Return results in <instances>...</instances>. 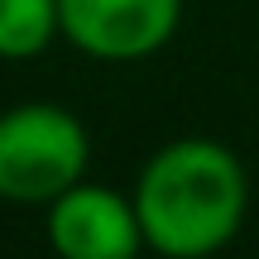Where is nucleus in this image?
Masks as SVG:
<instances>
[{
    "mask_svg": "<svg viewBox=\"0 0 259 259\" xmlns=\"http://www.w3.org/2000/svg\"><path fill=\"white\" fill-rule=\"evenodd\" d=\"M130 197L144 245L158 259H211L245 226L250 173L231 144L211 135H183L144 158Z\"/></svg>",
    "mask_w": 259,
    "mask_h": 259,
    "instance_id": "1",
    "label": "nucleus"
},
{
    "mask_svg": "<svg viewBox=\"0 0 259 259\" xmlns=\"http://www.w3.org/2000/svg\"><path fill=\"white\" fill-rule=\"evenodd\" d=\"M92 163V135L67 106L24 101L0 111V202L48 206Z\"/></svg>",
    "mask_w": 259,
    "mask_h": 259,
    "instance_id": "2",
    "label": "nucleus"
},
{
    "mask_svg": "<svg viewBox=\"0 0 259 259\" xmlns=\"http://www.w3.org/2000/svg\"><path fill=\"white\" fill-rule=\"evenodd\" d=\"M63 38L96 63H144L183 29V0H58Z\"/></svg>",
    "mask_w": 259,
    "mask_h": 259,
    "instance_id": "3",
    "label": "nucleus"
},
{
    "mask_svg": "<svg viewBox=\"0 0 259 259\" xmlns=\"http://www.w3.org/2000/svg\"><path fill=\"white\" fill-rule=\"evenodd\" d=\"M44 235L58 259H139L149 250L135 197L101 183H77L44 206Z\"/></svg>",
    "mask_w": 259,
    "mask_h": 259,
    "instance_id": "4",
    "label": "nucleus"
},
{
    "mask_svg": "<svg viewBox=\"0 0 259 259\" xmlns=\"http://www.w3.org/2000/svg\"><path fill=\"white\" fill-rule=\"evenodd\" d=\"M63 38L58 0H0V63H29Z\"/></svg>",
    "mask_w": 259,
    "mask_h": 259,
    "instance_id": "5",
    "label": "nucleus"
}]
</instances>
